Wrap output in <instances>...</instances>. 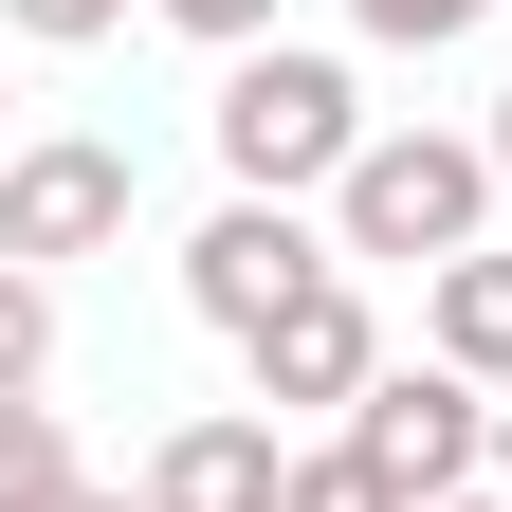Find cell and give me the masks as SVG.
<instances>
[{
	"instance_id": "obj_9",
	"label": "cell",
	"mask_w": 512,
	"mask_h": 512,
	"mask_svg": "<svg viewBox=\"0 0 512 512\" xmlns=\"http://www.w3.org/2000/svg\"><path fill=\"white\" fill-rule=\"evenodd\" d=\"M74 439H55V403H0V512H74Z\"/></svg>"
},
{
	"instance_id": "obj_5",
	"label": "cell",
	"mask_w": 512,
	"mask_h": 512,
	"mask_svg": "<svg viewBox=\"0 0 512 512\" xmlns=\"http://www.w3.org/2000/svg\"><path fill=\"white\" fill-rule=\"evenodd\" d=\"M311 275H330V238H311L293 202H220L202 238H183V293H202L220 330H275V311H293Z\"/></svg>"
},
{
	"instance_id": "obj_17",
	"label": "cell",
	"mask_w": 512,
	"mask_h": 512,
	"mask_svg": "<svg viewBox=\"0 0 512 512\" xmlns=\"http://www.w3.org/2000/svg\"><path fill=\"white\" fill-rule=\"evenodd\" d=\"M74 512H147V494H74Z\"/></svg>"
},
{
	"instance_id": "obj_15",
	"label": "cell",
	"mask_w": 512,
	"mask_h": 512,
	"mask_svg": "<svg viewBox=\"0 0 512 512\" xmlns=\"http://www.w3.org/2000/svg\"><path fill=\"white\" fill-rule=\"evenodd\" d=\"M494 183H512V92H494Z\"/></svg>"
},
{
	"instance_id": "obj_16",
	"label": "cell",
	"mask_w": 512,
	"mask_h": 512,
	"mask_svg": "<svg viewBox=\"0 0 512 512\" xmlns=\"http://www.w3.org/2000/svg\"><path fill=\"white\" fill-rule=\"evenodd\" d=\"M439 512H512V494H439Z\"/></svg>"
},
{
	"instance_id": "obj_1",
	"label": "cell",
	"mask_w": 512,
	"mask_h": 512,
	"mask_svg": "<svg viewBox=\"0 0 512 512\" xmlns=\"http://www.w3.org/2000/svg\"><path fill=\"white\" fill-rule=\"evenodd\" d=\"M220 165H238V202H293V183H348L366 165V92H348V55H293V37H256L238 74H220Z\"/></svg>"
},
{
	"instance_id": "obj_13",
	"label": "cell",
	"mask_w": 512,
	"mask_h": 512,
	"mask_svg": "<svg viewBox=\"0 0 512 512\" xmlns=\"http://www.w3.org/2000/svg\"><path fill=\"white\" fill-rule=\"evenodd\" d=\"M0 19H19V37H37V55H92V37H110V19H128V0H0Z\"/></svg>"
},
{
	"instance_id": "obj_4",
	"label": "cell",
	"mask_w": 512,
	"mask_h": 512,
	"mask_svg": "<svg viewBox=\"0 0 512 512\" xmlns=\"http://www.w3.org/2000/svg\"><path fill=\"white\" fill-rule=\"evenodd\" d=\"M128 202H147V165H128V147H19V165H0V256H19V275L110 256Z\"/></svg>"
},
{
	"instance_id": "obj_18",
	"label": "cell",
	"mask_w": 512,
	"mask_h": 512,
	"mask_svg": "<svg viewBox=\"0 0 512 512\" xmlns=\"http://www.w3.org/2000/svg\"><path fill=\"white\" fill-rule=\"evenodd\" d=\"M0 165H19V110H0Z\"/></svg>"
},
{
	"instance_id": "obj_12",
	"label": "cell",
	"mask_w": 512,
	"mask_h": 512,
	"mask_svg": "<svg viewBox=\"0 0 512 512\" xmlns=\"http://www.w3.org/2000/svg\"><path fill=\"white\" fill-rule=\"evenodd\" d=\"M348 19H366L384 55H439V37H476V19H494V0H348Z\"/></svg>"
},
{
	"instance_id": "obj_14",
	"label": "cell",
	"mask_w": 512,
	"mask_h": 512,
	"mask_svg": "<svg viewBox=\"0 0 512 512\" xmlns=\"http://www.w3.org/2000/svg\"><path fill=\"white\" fill-rule=\"evenodd\" d=\"M165 19H183V37H220V55H256V37H275V0H165Z\"/></svg>"
},
{
	"instance_id": "obj_11",
	"label": "cell",
	"mask_w": 512,
	"mask_h": 512,
	"mask_svg": "<svg viewBox=\"0 0 512 512\" xmlns=\"http://www.w3.org/2000/svg\"><path fill=\"white\" fill-rule=\"evenodd\" d=\"M37 366H55V275L0 256V403H37Z\"/></svg>"
},
{
	"instance_id": "obj_3",
	"label": "cell",
	"mask_w": 512,
	"mask_h": 512,
	"mask_svg": "<svg viewBox=\"0 0 512 512\" xmlns=\"http://www.w3.org/2000/svg\"><path fill=\"white\" fill-rule=\"evenodd\" d=\"M348 439H366V458H384V476L439 512V494H476V458H494V403H476V366H384L366 403H348Z\"/></svg>"
},
{
	"instance_id": "obj_7",
	"label": "cell",
	"mask_w": 512,
	"mask_h": 512,
	"mask_svg": "<svg viewBox=\"0 0 512 512\" xmlns=\"http://www.w3.org/2000/svg\"><path fill=\"white\" fill-rule=\"evenodd\" d=\"M293 458H275V421H183L165 458H147V512H275Z\"/></svg>"
},
{
	"instance_id": "obj_6",
	"label": "cell",
	"mask_w": 512,
	"mask_h": 512,
	"mask_svg": "<svg viewBox=\"0 0 512 512\" xmlns=\"http://www.w3.org/2000/svg\"><path fill=\"white\" fill-rule=\"evenodd\" d=\"M238 348H256V403H366V384H384V348H366V293H348V275H311L275 330H238Z\"/></svg>"
},
{
	"instance_id": "obj_2",
	"label": "cell",
	"mask_w": 512,
	"mask_h": 512,
	"mask_svg": "<svg viewBox=\"0 0 512 512\" xmlns=\"http://www.w3.org/2000/svg\"><path fill=\"white\" fill-rule=\"evenodd\" d=\"M476 220H494V147H458V128H366V165L330 183V238L348 256H476Z\"/></svg>"
},
{
	"instance_id": "obj_10",
	"label": "cell",
	"mask_w": 512,
	"mask_h": 512,
	"mask_svg": "<svg viewBox=\"0 0 512 512\" xmlns=\"http://www.w3.org/2000/svg\"><path fill=\"white\" fill-rule=\"evenodd\" d=\"M275 512H421V494L384 476L366 439H330V458H293V494H275Z\"/></svg>"
},
{
	"instance_id": "obj_8",
	"label": "cell",
	"mask_w": 512,
	"mask_h": 512,
	"mask_svg": "<svg viewBox=\"0 0 512 512\" xmlns=\"http://www.w3.org/2000/svg\"><path fill=\"white\" fill-rule=\"evenodd\" d=\"M439 366L512 384V256H439Z\"/></svg>"
}]
</instances>
